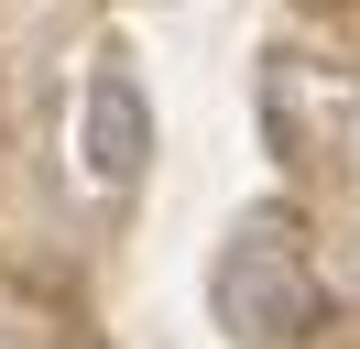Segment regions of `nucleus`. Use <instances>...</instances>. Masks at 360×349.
<instances>
[{
    "label": "nucleus",
    "mask_w": 360,
    "mask_h": 349,
    "mask_svg": "<svg viewBox=\"0 0 360 349\" xmlns=\"http://www.w3.org/2000/svg\"><path fill=\"white\" fill-rule=\"evenodd\" d=\"M207 305H219V327L240 349H295L306 327H328V284H316L306 240L284 218H240L229 229L219 273H207Z\"/></svg>",
    "instance_id": "obj_1"
},
{
    "label": "nucleus",
    "mask_w": 360,
    "mask_h": 349,
    "mask_svg": "<svg viewBox=\"0 0 360 349\" xmlns=\"http://www.w3.org/2000/svg\"><path fill=\"white\" fill-rule=\"evenodd\" d=\"M77 164H88L98 196H131L142 164H153V99H142V77H131L120 55L98 65L88 99H77Z\"/></svg>",
    "instance_id": "obj_2"
}]
</instances>
